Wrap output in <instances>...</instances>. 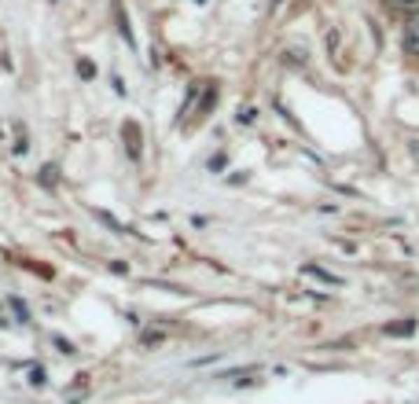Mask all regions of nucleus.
<instances>
[{
	"mask_svg": "<svg viewBox=\"0 0 419 404\" xmlns=\"http://www.w3.org/2000/svg\"><path fill=\"white\" fill-rule=\"evenodd\" d=\"M401 48L404 55H419V11L404 22V30H401Z\"/></svg>",
	"mask_w": 419,
	"mask_h": 404,
	"instance_id": "nucleus-1",
	"label": "nucleus"
},
{
	"mask_svg": "<svg viewBox=\"0 0 419 404\" xmlns=\"http://www.w3.org/2000/svg\"><path fill=\"white\" fill-rule=\"evenodd\" d=\"M306 59H309L306 48H287V52H283V63H287V66H306Z\"/></svg>",
	"mask_w": 419,
	"mask_h": 404,
	"instance_id": "nucleus-3",
	"label": "nucleus"
},
{
	"mask_svg": "<svg viewBox=\"0 0 419 404\" xmlns=\"http://www.w3.org/2000/svg\"><path fill=\"white\" fill-rule=\"evenodd\" d=\"M394 4H409V8H419V0H394Z\"/></svg>",
	"mask_w": 419,
	"mask_h": 404,
	"instance_id": "nucleus-9",
	"label": "nucleus"
},
{
	"mask_svg": "<svg viewBox=\"0 0 419 404\" xmlns=\"http://www.w3.org/2000/svg\"><path fill=\"white\" fill-rule=\"evenodd\" d=\"M276 4H283V0H276Z\"/></svg>",
	"mask_w": 419,
	"mask_h": 404,
	"instance_id": "nucleus-10",
	"label": "nucleus"
},
{
	"mask_svg": "<svg viewBox=\"0 0 419 404\" xmlns=\"http://www.w3.org/2000/svg\"><path fill=\"white\" fill-rule=\"evenodd\" d=\"M213 99H218V89H213V85H210V89H206V99H202V107H199V118H206V114H210Z\"/></svg>",
	"mask_w": 419,
	"mask_h": 404,
	"instance_id": "nucleus-5",
	"label": "nucleus"
},
{
	"mask_svg": "<svg viewBox=\"0 0 419 404\" xmlns=\"http://www.w3.org/2000/svg\"><path fill=\"white\" fill-rule=\"evenodd\" d=\"M125 147H129V158H140V151H143V143H140V133H136V125L133 122H125Z\"/></svg>",
	"mask_w": 419,
	"mask_h": 404,
	"instance_id": "nucleus-2",
	"label": "nucleus"
},
{
	"mask_svg": "<svg viewBox=\"0 0 419 404\" xmlns=\"http://www.w3.org/2000/svg\"><path fill=\"white\" fill-rule=\"evenodd\" d=\"M118 30H122V37L129 41V45H133V30H129V19H125V11L118 8Z\"/></svg>",
	"mask_w": 419,
	"mask_h": 404,
	"instance_id": "nucleus-6",
	"label": "nucleus"
},
{
	"mask_svg": "<svg viewBox=\"0 0 419 404\" xmlns=\"http://www.w3.org/2000/svg\"><path fill=\"white\" fill-rule=\"evenodd\" d=\"M327 52L339 55V30H327Z\"/></svg>",
	"mask_w": 419,
	"mask_h": 404,
	"instance_id": "nucleus-7",
	"label": "nucleus"
},
{
	"mask_svg": "<svg viewBox=\"0 0 419 404\" xmlns=\"http://www.w3.org/2000/svg\"><path fill=\"white\" fill-rule=\"evenodd\" d=\"M412 331H416V320H404V324H390L386 335H412Z\"/></svg>",
	"mask_w": 419,
	"mask_h": 404,
	"instance_id": "nucleus-4",
	"label": "nucleus"
},
{
	"mask_svg": "<svg viewBox=\"0 0 419 404\" xmlns=\"http://www.w3.org/2000/svg\"><path fill=\"white\" fill-rule=\"evenodd\" d=\"M78 70H81V74H85V78H92V74H96V66H92L89 59H85V63H78Z\"/></svg>",
	"mask_w": 419,
	"mask_h": 404,
	"instance_id": "nucleus-8",
	"label": "nucleus"
}]
</instances>
